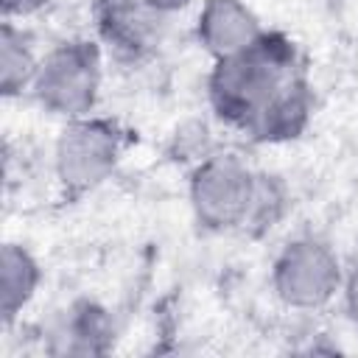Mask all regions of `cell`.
Segmentation results:
<instances>
[{
	"label": "cell",
	"instance_id": "6da1fadb",
	"mask_svg": "<svg viewBox=\"0 0 358 358\" xmlns=\"http://www.w3.org/2000/svg\"><path fill=\"white\" fill-rule=\"evenodd\" d=\"M299 76H305V70L294 39L280 31H266L252 48L213 62L207 103L224 126L246 134L255 117Z\"/></svg>",
	"mask_w": 358,
	"mask_h": 358
},
{
	"label": "cell",
	"instance_id": "7a4b0ae2",
	"mask_svg": "<svg viewBox=\"0 0 358 358\" xmlns=\"http://www.w3.org/2000/svg\"><path fill=\"white\" fill-rule=\"evenodd\" d=\"M103 87V48L98 39L73 36L48 48L28 95L53 117L92 115Z\"/></svg>",
	"mask_w": 358,
	"mask_h": 358
},
{
	"label": "cell",
	"instance_id": "3957f363",
	"mask_svg": "<svg viewBox=\"0 0 358 358\" xmlns=\"http://www.w3.org/2000/svg\"><path fill=\"white\" fill-rule=\"evenodd\" d=\"M260 173L235 151H207L187 176V204L207 232L243 229L255 204Z\"/></svg>",
	"mask_w": 358,
	"mask_h": 358
},
{
	"label": "cell",
	"instance_id": "277c9868",
	"mask_svg": "<svg viewBox=\"0 0 358 358\" xmlns=\"http://www.w3.org/2000/svg\"><path fill=\"white\" fill-rule=\"evenodd\" d=\"M126 137L123 129L112 117L84 115L64 120L53 151L50 168L53 179L64 196H84L101 187L123 159Z\"/></svg>",
	"mask_w": 358,
	"mask_h": 358
},
{
	"label": "cell",
	"instance_id": "5b68a950",
	"mask_svg": "<svg viewBox=\"0 0 358 358\" xmlns=\"http://www.w3.org/2000/svg\"><path fill=\"white\" fill-rule=\"evenodd\" d=\"M344 271L338 252L327 241L299 235L274 255L268 285L282 308L316 313L341 296Z\"/></svg>",
	"mask_w": 358,
	"mask_h": 358
},
{
	"label": "cell",
	"instance_id": "8992f818",
	"mask_svg": "<svg viewBox=\"0 0 358 358\" xmlns=\"http://www.w3.org/2000/svg\"><path fill=\"white\" fill-rule=\"evenodd\" d=\"M92 20L101 48L131 62L151 53L168 25L137 0H92Z\"/></svg>",
	"mask_w": 358,
	"mask_h": 358
},
{
	"label": "cell",
	"instance_id": "52a82bcc",
	"mask_svg": "<svg viewBox=\"0 0 358 358\" xmlns=\"http://www.w3.org/2000/svg\"><path fill=\"white\" fill-rule=\"evenodd\" d=\"M263 34L266 28L246 0H201L196 8L193 36L213 62L252 48Z\"/></svg>",
	"mask_w": 358,
	"mask_h": 358
},
{
	"label": "cell",
	"instance_id": "ba28073f",
	"mask_svg": "<svg viewBox=\"0 0 358 358\" xmlns=\"http://www.w3.org/2000/svg\"><path fill=\"white\" fill-rule=\"evenodd\" d=\"M313 117V92L305 76L294 78L246 129V137L260 145H277L296 140Z\"/></svg>",
	"mask_w": 358,
	"mask_h": 358
},
{
	"label": "cell",
	"instance_id": "9c48e42d",
	"mask_svg": "<svg viewBox=\"0 0 358 358\" xmlns=\"http://www.w3.org/2000/svg\"><path fill=\"white\" fill-rule=\"evenodd\" d=\"M42 263L22 243H3L0 252V316L3 324L11 327L28 305L36 299L42 288Z\"/></svg>",
	"mask_w": 358,
	"mask_h": 358
},
{
	"label": "cell",
	"instance_id": "30bf717a",
	"mask_svg": "<svg viewBox=\"0 0 358 358\" xmlns=\"http://www.w3.org/2000/svg\"><path fill=\"white\" fill-rule=\"evenodd\" d=\"M115 336V324L106 308L92 299L73 302L53 327V352L73 355H95L109 350V338Z\"/></svg>",
	"mask_w": 358,
	"mask_h": 358
},
{
	"label": "cell",
	"instance_id": "8fae6325",
	"mask_svg": "<svg viewBox=\"0 0 358 358\" xmlns=\"http://www.w3.org/2000/svg\"><path fill=\"white\" fill-rule=\"evenodd\" d=\"M42 53H36L31 34L17 20L0 25V92L17 98L31 90Z\"/></svg>",
	"mask_w": 358,
	"mask_h": 358
},
{
	"label": "cell",
	"instance_id": "7c38bea8",
	"mask_svg": "<svg viewBox=\"0 0 358 358\" xmlns=\"http://www.w3.org/2000/svg\"><path fill=\"white\" fill-rule=\"evenodd\" d=\"M285 204H288V196H285V187L277 182V176H268V173H260L257 179V193H255V204H252V213H249V221L243 227L252 229V232H266L271 229L282 213H285Z\"/></svg>",
	"mask_w": 358,
	"mask_h": 358
},
{
	"label": "cell",
	"instance_id": "4fadbf2b",
	"mask_svg": "<svg viewBox=\"0 0 358 358\" xmlns=\"http://www.w3.org/2000/svg\"><path fill=\"white\" fill-rule=\"evenodd\" d=\"M341 305H344V313L350 319V324L358 330V263H352L347 271H344V285H341Z\"/></svg>",
	"mask_w": 358,
	"mask_h": 358
},
{
	"label": "cell",
	"instance_id": "5bb4252c",
	"mask_svg": "<svg viewBox=\"0 0 358 358\" xmlns=\"http://www.w3.org/2000/svg\"><path fill=\"white\" fill-rule=\"evenodd\" d=\"M53 0H0V8H3V20H17V22H25L36 14H42Z\"/></svg>",
	"mask_w": 358,
	"mask_h": 358
},
{
	"label": "cell",
	"instance_id": "9a60e30c",
	"mask_svg": "<svg viewBox=\"0 0 358 358\" xmlns=\"http://www.w3.org/2000/svg\"><path fill=\"white\" fill-rule=\"evenodd\" d=\"M137 3H143L148 11H154L157 17H162L165 22H171L173 17H179L182 11H187L196 0H137Z\"/></svg>",
	"mask_w": 358,
	"mask_h": 358
}]
</instances>
